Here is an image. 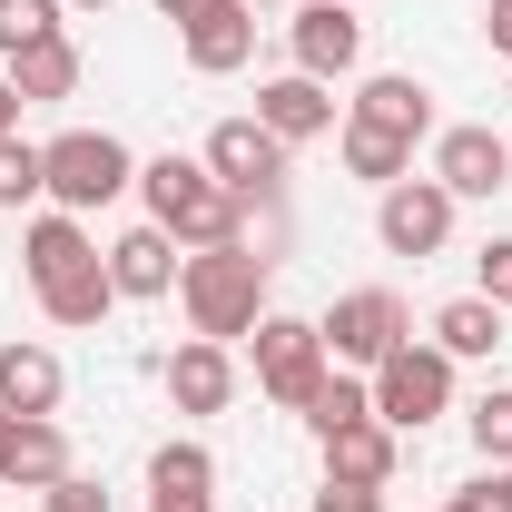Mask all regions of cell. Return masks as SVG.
<instances>
[{
  "label": "cell",
  "instance_id": "obj_31",
  "mask_svg": "<svg viewBox=\"0 0 512 512\" xmlns=\"http://www.w3.org/2000/svg\"><path fill=\"white\" fill-rule=\"evenodd\" d=\"M306 512H384V493H375V483H316Z\"/></svg>",
  "mask_w": 512,
  "mask_h": 512
},
{
  "label": "cell",
  "instance_id": "obj_5",
  "mask_svg": "<svg viewBox=\"0 0 512 512\" xmlns=\"http://www.w3.org/2000/svg\"><path fill=\"white\" fill-rule=\"evenodd\" d=\"M365 384H375V424H394V434H424L434 414H453V355L434 335H404Z\"/></svg>",
  "mask_w": 512,
  "mask_h": 512
},
{
  "label": "cell",
  "instance_id": "obj_19",
  "mask_svg": "<svg viewBox=\"0 0 512 512\" xmlns=\"http://www.w3.org/2000/svg\"><path fill=\"white\" fill-rule=\"evenodd\" d=\"M60 473H69L60 414H20V434H10V453H0V483H10V493H50Z\"/></svg>",
  "mask_w": 512,
  "mask_h": 512
},
{
  "label": "cell",
  "instance_id": "obj_21",
  "mask_svg": "<svg viewBox=\"0 0 512 512\" xmlns=\"http://www.w3.org/2000/svg\"><path fill=\"white\" fill-rule=\"evenodd\" d=\"M0 79H10V89H20V109H30V99H69V89H79V40H30V50H20V60H0Z\"/></svg>",
  "mask_w": 512,
  "mask_h": 512
},
{
  "label": "cell",
  "instance_id": "obj_39",
  "mask_svg": "<svg viewBox=\"0 0 512 512\" xmlns=\"http://www.w3.org/2000/svg\"><path fill=\"white\" fill-rule=\"evenodd\" d=\"M60 10H109V0H60Z\"/></svg>",
  "mask_w": 512,
  "mask_h": 512
},
{
  "label": "cell",
  "instance_id": "obj_29",
  "mask_svg": "<svg viewBox=\"0 0 512 512\" xmlns=\"http://www.w3.org/2000/svg\"><path fill=\"white\" fill-rule=\"evenodd\" d=\"M40 512H119V503H109V483H99V473H79V463H69L60 483L40 493Z\"/></svg>",
  "mask_w": 512,
  "mask_h": 512
},
{
  "label": "cell",
  "instance_id": "obj_20",
  "mask_svg": "<svg viewBox=\"0 0 512 512\" xmlns=\"http://www.w3.org/2000/svg\"><path fill=\"white\" fill-rule=\"evenodd\" d=\"M335 158H345V178H365V188H394V178H414V138H394V128H365V119L335 128Z\"/></svg>",
  "mask_w": 512,
  "mask_h": 512
},
{
  "label": "cell",
  "instance_id": "obj_32",
  "mask_svg": "<svg viewBox=\"0 0 512 512\" xmlns=\"http://www.w3.org/2000/svg\"><path fill=\"white\" fill-rule=\"evenodd\" d=\"M473 503H483V512H512V463H493V473L473 483Z\"/></svg>",
  "mask_w": 512,
  "mask_h": 512
},
{
  "label": "cell",
  "instance_id": "obj_36",
  "mask_svg": "<svg viewBox=\"0 0 512 512\" xmlns=\"http://www.w3.org/2000/svg\"><path fill=\"white\" fill-rule=\"evenodd\" d=\"M158 10H168V20H178V30H188L197 10H207V0H158Z\"/></svg>",
  "mask_w": 512,
  "mask_h": 512
},
{
  "label": "cell",
  "instance_id": "obj_26",
  "mask_svg": "<svg viewBox=\"0 0 512 512\" xmlns=\"http://www.w3.org/2000/svg\"><path fill=\"white\" fill-rule=\"evenodd\" d=\"M60 0H0V60H20L30 40H60Z\"/></svg>",
  "mask_w": 512,
  "mask_h": 512
},
{
  "label": "cell",
  "instance_id": "obj_27",
  "mask_svg": "<svg viewBox=\"0 0 512 512\" xmlns=\"http://www.w3.org/2000/svg\"><path fill=\"white\" fill-rule=\"evenodd\" d=\"M463 434H473L483 463H512V384H483V404L463 414Z\"/></svg>",
  "mask_w": 512,
  "mask_h": 512
},
{
  "label": "cell",
  "instance_id": "obj_17",
  "mask_svg": "<svg viewBox=\"0 0 512 512\" xmlns=\"http://www.w3.org/2000/svg\"><path fill=\"white\" fill-rule=\"evenodd\" d=\"M60 355L40 345V335H20V345H0V414H60Z\"/></svg>",
  "mask_w": 512,
  "mask_h": 512
},
{
  "label": "cell",
  "instance_id": "obj_30",
  "mask_svg": "<svg viewBox=\"0 0 512 512\" xmlns=\"http://www.w3.org/2000/svg\"><path fill=\"white\" fill-rule=\"evenodd\" d=\"M473 296H493V306H512V237H493V247L473 256Z\"/></svg>",
  "mask_w": 512,
  "mask_h": 512
},
{
  "label": "cell",
  "instance_id": "obj_10",
  "mask_svg": "<svg viewBox=\"0 0 512 512\" xmlns=\"http://www.w3.org/2000/svg\"><path fill=\"white\" fill-rule=\"evenodd\" d=\"M266 138H286V148H306V138H335L345 128V99L325 89V79H306V69H276L266 89H256V109H247Z\"/></svg>",
  "mask_w": 512,
  "mask_h": 512
},
{
  "label": "cell",
  "instance_id": "obj_33",
  "mask_svg": "<svg viewBox=\"0 0 512 512\" xmlns=\"http://www.w3.org/2000/svg\"><path fill=\"white\" fill-rule=\"evenodd\" d=\"M483 40H493V50L512 60V0H483Z\"/></svg>",
  "mask_w": 512,
  "mask_h": 512
},
{
  "label": "cell",
  "instance_id": "obj_11",
  "mask_svg": "<svg viewBox=\"0 0 512 512\" xmlns=\"http://www.w3.org/2000/svg\"><path fill=\"white\" fill-rule=\"evenodd\" d=\"M424 178L453 188V197H503L512 188V138L503 128H434V168Z\"/></svg>",
  "mask_w": 512,
  "mask_h": 512
},
{
  "label": "cell",
  "instance_id": "obj_18",
  "mask_svg": "<svg viewBox=\"0 0 512 512\" xmlns=\"http://www.w3.org/2000/svg\"><path fill=\"white\" fill-rule=\"evenodd\" d=\"M394 463H404V434H394V424H375V414H365V424H345V434H325V483H394Z\"/></svg>",
  "mask_w": 512,
  "mask_h": 512
},
{
  "label": "cell",
  "instance_id": "obj_22",
  "mask_svg": "<svg viewBox=\"0 0 512 512\" xmlns=\"http://www.w3.org/2000/svg\"><path fill=\"white\" fill-rule=\"evenodd\" d=\"M434 345H444L453 365H483V355L503 345V306H493V296H453V306H434Z\"/></svg>",
  "mask_w": 512,
  "mask_h": 512
},
{
  "label": "cell",
  "instance_id": "obj_38",
  "mask_svg": "<svg viewBox=\"0 0 512 512\" xmlns=\"http://www.w3.org/2000/svg\"><path fill=\"white\" fill-rule=\"evenodd\" d=\"M10 434H20V414H0V453H10Z\"/></svg>",
  "mask_w": 512,
  "mask_h": 512
},
{
  "label": "cell",
  "instance_id": "obj_40",
  "mask_svg": "<svg viewBox=\"0 0 512 512\" xmlns=\"http://www.w3.org/2000/svg\"><path fill=\"white\" fill-rule=\"evenodd\" d=\"M256 10H276V0H256Z\"/></svg>",
  "mask_w": 512,
  "mask_h": 512
},
{
  "label": "cell",
  "instance_id": "obj_3",
  "mask_svg": "<svg viewBox=\"0 0 512 512\" xmlns=\"http://www.w3.org/2000/svg\"><path fill=\"white\" fill-rule=\"evenodd\" d=\"M40 188H50V207H69V217H99L109 197L138 188V158H128V138H109V128H60V138L40 148Z\"/></svg>",
  "mask_w": 512,
  "mask_h": 512
},
{
  "label": "cell",
  "instance_id": "obj_1",
  "mask_svg": "<svg viewBox=\"0 0 512 512\" xmlns=\"http://www.w3.org/2000/svg\"><path fill=\"white\" fill-rule=\"evenodd\" d=\"M138 197H148V217H158L188 256L197 247H237V237H247V197L217 188L207 158H178V148H168V158H138Z\"/></svg>",
  "mask_w": 512,
  "mask_h": 512
},
{
  "label": "cell",
  "instance_id": "obj_12",
  "mask_svg": "<svg viewBox=\"0 0 512 512\" xmlns=\"http://www.w3.org/2000/svg\"><path fill=\"white\" fill-rule=\"evenodd\" d=\"M79 266H99V237H89V217H69V207H40V217L20 227V276H30V296L69 286Z\"/></svg>",
  "mask_w": 512,
  "mask_h": 512
},
{
  "label": "cell",
  "instance_id": "obj_6",
  "mask_svg": "<svg viewBox=\"0 0 512 512\" xmlns=\"http://www.w3.org/2000/svg\"><path fill=\"white\" fill-rule=\"evenodd\" d=\"M316 335H325V355H335L345 375H375L384 355L414 335V316H404L394 286H355V296H335V306L316 316Z\"/></svg>",
  "mask_w": 512,
  "mask_h": 512
},
{
  "label": "cell",
  "instance_id": "obj_41",
  "mask_svg": "<svg viewBox=\"0 0 512 512\" xmlns=\"http://www.w3.org/2000/svg\"><path fill=\"white\" fill-rule=\"evenodd\" d=\"M503 99H512V89H503Z\"/></svg>",
  "mask_w": 512,
  "mask_h": 512
},
{
  "label": "cell",
  "instance_id": "obj_37",
  "mask_svg": "<svg viewBox=\"0 0 512 512\" xmlns=\"http://www.w3.org/2000/svg\"><path fill=\"white\" fill-rule=\"evenodd\" d=\"M434 512H483V503H473V493H453V503H434Z\"/></svg>",
  "mask_w": 512,
  "mask_h": 512
},
{
  "label": "cell",
  "instance_id": "obj_23",
  "mask_svg": "<svg viewBox=\"0 0 512 512\" xmlns=\"http://www.w3.org/2000/svg\"><path fill=\"white\" fill-rule=\"evenodd\" d=\"M109 306H119V286H109V256H99V266H79L69 286H50V296H40V316H50V325H69V335L109 325Z\"/></svg>",
  "mask_w": 512,
  "mask_h": 512
},
{
  "label": "cell",
  "instance_id": "obj_4",
  "mask_svg": "<svg viewBox=\"0 0 512 512\" xmlns=\"http://www.w3.org/2000/svg\"><path fill=\"white\" fill-rule=\"evenodd\" d=\"M247 345H256V394H266L276 414H306V404H316V384L335 375V355H325L316 316H276V306H266Z\"/></svg>",
  "mask_w": 512,
  "mask_h": 512
},
{
  "label": "cell",
  "instance_id": "obj_28",
  "mask_svg": "<svg viewBox=\"0 0 512 512\" xmlns=\"http://www.w3.org/2000/svg\"><path fill=\"white\" fill-rule=\"evenodd\" d=\"M30 197H50L40 188V148L10 128V138H0V207H30Z\"/></svg>",
  "mask_w": 512,
  "mask_h": 512
},
{
  "label": "cell",
  "instance_id": "obj_15",
  "mask_svg": "<svg viewBox=\"0 0 512 512\" xmlns=\"http://www.w3.org/2000/svg\"><path fill=\"white\" fill-rule=\"evenodd\" d=\"M158 384H168V404H178V414H227V404H237V355H227V345H207V335H188V345L158 365Z\"/></svg>",
  "mask_w": 512,
  "mask_h": 512
},
{
  "label": "cell",
  "instance_id": "obj_16",
  "mask_svg": "<svg viewBox=\"0 0 512 512\" xmlns=\"http://www.w3.org/2000/svg\"><path fill=\"white\" fill-rule=\"evenodd\" d=\"M345 119L365 128H394V138H434V89L424 79H404V69H375V79H355V99H345Z\"/></svg>",
  "mask_w": 512,
  "mask_h": 512
},
{
  "label": "cell",
  "instance_id": "obj_9",
  "mask_svg": "<svg viewBox=\"0 0 512 512\" xmlns=\"http://www.w3.org/2000/svg\"><path fill=\"white\" fill-rule=\"evenodd\" d=\"M286 50L306 79H355L365 69V20H355V0H296V20H286Z\"/></svg>",
  "mask_w": 512,
  "mask_h": 512
},
{
  "label": "cell",
  "instance_id": "obj_34",
  "mask_svg": "<svg viewBox=\"0 0 512 512\" xmlns=\"http://www.w3.org/2000/svg\"><path fill=\"white\" fill-rule=\"evenodd\" d=\"M148 512H217V493H148Z\"/></svg>",
  "mask_w": 512,
  "mask_h": 512
},
{
  "label": "cell",
  "instance_id": "obj_2",
  "mask_svg": "<svg viewBox=\"0 0 512 512\" xmlns=\"http://www.w3.org/2000/svg\"><path fill=\"white\" fill-rule=\"evenodd\" d=\"M178 306H188V335H207V345L256 335V316H266V256L247 237L237 247H197L178 266Z\"/></svg>",
  "mask_w": 512,
  "mask_h": 512
},
{
  "label": "cell",
  "instance_id": "obj_35",
  "mask_svg": "<svg viewBox=\"0 0 512 512\" xmlns=\"http://www.w3.org/2000/svg\"><path fill=\"white\" fill-rule=\"evenodd\" d=\"M10 128H20V89L0 79V138H10Z\"/></svg>",
  "mask_w": 512,
  "mask_h": 512
},
{
  "label": "cell",
  "instance_id": "obj_8",
  "mask_svg": "<svg viewBox=\"0 0 512 512\" xmlns=\"http://www.w3.org/2000/svg\"><path fill=\"white\" fill-rule=\"evenodd\" d=\"M453 207L463 197L453 188H434V178H394V188H375V237H384V256H444L453 247Z\"/></svg>",
  "mask_w": 512,
  "mask_h": 512
},
{
  "label": "cell",
  "instance_id": "obj_25",
  "mask_svg": "<svg viewBox=\"0 0 512 512\" xmlns=\"http://www.w3.org/2000/svg\"><path fill=\"white\" fill-rule=\"evenodd\" d=\"M148 493H217V453L207 444H158L148 453Z\"/></svg>",
  "mask_w": 512,
  "mask_h": 512
},
{
  "label": "cell",
  "instance_id": "obj_13",
  "mask_svg": "<svg viewBox=\"0 0 512 512\" xmlns=\"http://www.w3.org/2000/svg\"><path fill=\"white\" fill-rule=\"evenodd\" d=\"M99 256H109V286L138 296V306H148V296H178V266H188V247H178L158 217H148V227H128V237H109Z\"/></svg>",
  "mask_w": 512,
  "mask_h": 512
},
{
  "label": "cell",
  "instance_id": "obj_24",
  "mask_svg": "<svg viewBox=\"0 0 512 512\" xmlns=\"http://www.w3.org/2000/svg\"><path fill=\"white\" fill-rule=\"evenodd\" d=\"M365 414H375V384H365V375H345V365H335V375L316 384V404H306V434H316V444H325V434H345V424H365Z\"/></svg>",
  "mask_w": 512,
  "mask_h": 512
},
{
  "label": "cell",
  "instance_id": "obj_14",
  "mask_svg": "<svg viewBox=\"0 0 512 512\" xmlns=\"http://www.w3.org/2000/svg\"><path fill=\"white\" fill-rule=\"evenodd\" d=\"M178 50H188L197 79H227V69L256 60V0H207L188 30H178Z\"/></svg>",
  "mask_w": 512,
  "mask_h": 512
},
{
  "label": "cell",
  "instance_id": "obj_7",
  "mask_svg": "<svg viewBox=\"0 0 512 512\" xmlns=\"http://www.w3.org/2000/svg\"><path fill=\"white\" fill-rule=\"evenodd\" d=\"M197 158H207V178H217V188H237L247 207H276V197H286V158H296V148H286V138H266L256 119H217Z\"/></svg>",
  "mask_w": 512,
  "mask_h": 512
}]
</instances>
